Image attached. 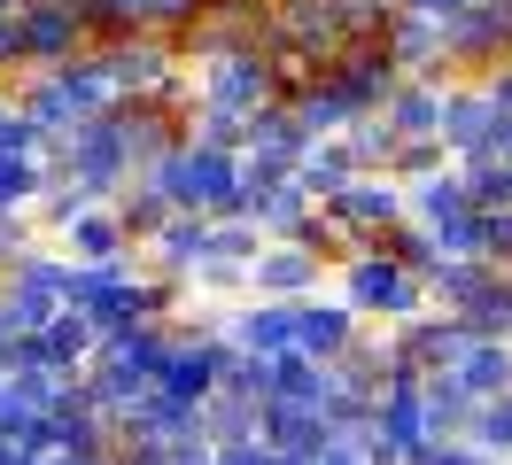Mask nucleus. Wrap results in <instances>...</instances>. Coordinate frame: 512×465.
Here are the masks:
<instances>
[{"instance_id": "nucleus-24", "label": "nucleus", "mask_w": 512, "mask_h": 465, "mask_svg": "<svg viewBox=\"0 0 512 465\" xmlns=\"http://www.w3.org/2000/svg\"><path fill=\"white\" fill-rule=\"evenodd\" d=\"M419 403H427V434L435 442H458L466 434V419H474V396H466V380L458 372H419Z\"/></svg>"}, {"instance_id": "nucleus-13", "label": "nucleus", "mask_w": 512, "mask_h": 465, "mask_svg": "<svg viewBox=\"0 0 512 465\" xmlns=\"http://www.w3.org/2000/svg\"><path fill=\"white\" fill-rule=\"evenodd\" d=\"M326 210H342L357 233H365V241H381L388 225H404V217H412V194L388 179V171H357V179L342 186V194H334Z\"/></svg>"}, {"instance_id": "nucleus-15", "label": "nucleus", "mask_w": 512, "mask_h": 465, "mask_svg": "<svg viewBox=\"0 0 512 465\" xmlns=\"http://www.w3.org/2000/svg\"><path fill=\"white\" fill-rule=\"evenodd\" d=\"M101 55L117 70V93H156L163 78L179 70V47H171L163 31H125V39H109Z\"/></svg>"}, {"instance_id": "nucleus-34", "label": "nucleus", "mask_w": 512, "mask_h": 465, "mask_svg": "<svg viewBox=\"0 0 512 465\" xmlns=\"http://www.w3.org/2000/svg\"><path fill=\"white\" fill-rule=\"evenodd\" d=\"M86 31H94V47L125 39V31H148V0H86Z\"/></svg>"}, {"instance_id": "nucleus-16", "label": "nucleus", "mask_w": 512, "mask_h": 465, "mask_svg": "<svg viewBox=\"0 0 512 465\" xmlns=\"http://www.w3.org/2000/svg\"><path fill=\"white\" fill-rule=\"evenodd\" d=\"M264 442H272L280 458H295V465H319V450L334 442V427H326L319 403H288V396H272V403H264Z\"/></svg>"}, {"instance_id": "nucleus-38", "label": "nucleus", "mask_w": 512, "mask_h": 465, "mask_svg": "<svg viewBox=\"0 0 512 465\" xmlns=\"http://www.w3.org/2000/svg\"><path fill=\"white\" fill-rule=\"evenodd\" d=\"M412 465H505V458H489V450H474V442L458 434V442H427V450H412Z\"/></svg>"}, {"instance_id": "nucleus-20", "label": "nucleus", "mask_w": 512, "mask_h": 465, "mask_svg": "<svg viewBox=\"0 0 512 465\" xmlns=\"http://www.w3.org/2000/svg\"><path fill=\"white\" fill-rule=\"evenodd\" d=\"M381 39H388V55H396L404 78H419V70H450V62H443V24H419V16H404V8H388Z\"/></svg>"}, {"instance_id": "nucleus-1", "label": "nucleus", "mask_w": 512, "mask_h": 465, "mask_svg": "<svg viewBox=\"0 0 512 465\" xmlns=\"http://www.w3.org/2000/svg\"><path fill=\"white\" fill-rule=\"evenodd\" d=\"M132 179H148L156 194H171V210L194 217H241V155L210 148V140H179L156 163H140Z\"/></svg>"}, {"instance_id": "nucleus-37", "label": "nucleus", "mask_w": 512, "mask_h": 465, "mask_svg": "<svg viewBox=\"0 0 512 465\" xmlns=\"http://www.w3.org/2000/svg\"><path fill=\"white\" fill-rule=\"evenodd\" d=\"M187 295H249V264H194Z\"/></svg>"}, {"instance_id": "nucleus-2", "label": "nucleus", "mask_w": 512, "mask_h": 465, "mask_svg": "<svg viewBox=\"0 0 512 465\" xmlns=\"http://www.w3.org/2000/svg\"><path fill=\"white\" fill-rule=\"evenodd\" d=\"M47 171H55V179H78L94 202H117V194L132 186V155H125V132H117V117L101 109V117L70 124L63 140L47 148Z\"/></svg>"}, {"instance_id": "nucleus-43", "label": "nucleus", "mask_w": 512, "mask_h": 465, "mask_svg": "<svg viewBox=\"0 0 512 465\" xmlns=\"http://www.w3.org/2000/svg\"><path fill=\"white\" fill-rule=\"evenodd\" d=\"M47 465H117V458H101V450H55Z\"/></svg>"}, {"instance_id": "nucleus-23", "label": "nucleus", "mask_w": 512, "mask_h": 465, "mask_svg": "<svg viewBox=\"0 0 512 465\" xmlns=\"http://www.w3.org/2000/svg\"><path fill=\"white\" fill-rule=\"evenodd\" d=\"M202 233H210V217H194V210H171L163 217V233L140 256H148V272H171V279H187L194 264H202Z\"/></svg>"}, {"instance_id": "nucleus-6", "label": "nucleus", "mask_w": 512, "mask_h": 465, "mask_svg": "<svg viewBox=\"0 0 512 465\" xmlns=\"http://www.w3.org/2000/svg\"><path fill=\"white\" fill-rule=\"evenodd\" d=\"M194 101H218V109H264V101H280L272 86V55L249 47V55H218V62H194Z\"/></svg>"}, {"instance_id": "nucleus-36", "label": "nucleus", "mask_w": 512, "mask_h": 465, "mask_svg": "<svg viewBox=\"0 0 512 465\" xmlns=\"http://www.w3.org/2000/svg\"><path fill=\"white\" fill-rule=\"evenodd\" d=\"M474 86L489 93V148H497V155H512V62L481 70Z\"/></svg>"}, {"instance_id": "nucleus-31", "label": "nucleus", "mask_w": 512, "mask_h": 465, "mask_svg": "<svg viewBox=\"0 0 512 465\" xmlns=\"http://www.w3.org/2000/svg\"><path fill=\"white\" fill-rule=\"evenodd\" d=\"M117 217H125V233H132V248H148L163 233V217H171V194H156L148 179H132L125 194H117Z\"/></svg>"}, {"instance_id": "nucleus-7", "label": "nucleus", "mask_w": 512, "mask_h": 465, "mask_svg": "<svg viewBox=\"0 0 512 465\" xmlns=\"http://www.w3.org/2000/svg\"><path fill=\"white\" fill-rule=\"evenodd\" d=\"M326 78L350 93V109H381L388 86H396L404 70H396V55H388L381 31H357V39H342V55L326 62Z\"/></svg>"}, {"instance_id": "nucleus-29", "label": "nucleus", "mask_w": 512, "mask_h": 465, "mask_svg": "<svg viewBox=\"0 0 512 465\" xmlns=\"http://www.w3.org/2000/svg\"><path fill=\"white\" fill-rule=\"evenodd\" d=\"M334 140H342V155H350L357 171H388V148H396V132H388V117H381V109L350 117L342 132H334Z\"/></svg>"}, {"instance_id": "nucleus-44", "label": "nucleus", "mask_w": 512, "mask_h": 465, "mask_svg": "<svg viewBox=\"0 0 512 465\" xmlns=\"http://www.w3.org/2000/svg\"><path fill=\"white\" fill-rule=\"evenodd\" d=\"M8 109H16V93H8V86H0V124H8Z\"/></svg>"}, {"instance_id": "nucleus-32", "label": "nucleus", "mask_w": 512, "mask_h": 465, "mask_svg": "<svg viewBox=\"0 0 512 465\" xmlns=\"http://www.w3.org/2000/svg\"><path fill=\"white\" fill-rule=\"evenodd\" d=\"M373 248H381V256H396V264H404V272H419V279L443 264V241H435L427 225H412V217H404V225H388V233H381Z\"/></svg>"}, {"instance_id": "nucleus-18", "label": "nucleus", "mask_w": 512, "mask_h": 465, "mask_svg": "<svg viewBox=\"0 0 512 465\" xmlns=\"http://www.w3.org/2000/svg\"><path fill=\"white\" fill-rule=\"evenodd\" d=\"M63 248L78 256V264H125V256H140L132 233H125V217H117V202L78 210V217H70V233H63Z\"/></svg>"}, {"instance_id": "nucleus-45", "label": "nucleus", "mask_w": 512, "mask_h": 465, "mask_svg": "<svg viewBox=\"0 0 512 465\" xmlns=\"http://www.w3.org/2000/svg\"><path fill=\"white\" fill-rule=\"evenodd\" d=\"M16 8H24V0H0V16H16Z\"/></svg>"}, {"instance_id": "nucleus-19", "label": "nucleus", "mask_w": 512, "mask_h": 465, "mask_svg": "<svg viewBox=\"0 0 512 465\" xmlns=\"http://www.w3.org/2000/svg\"><path fill=\"white\" fill-rule=\"evenodd\" d=\"M489 279H497V264H481V256H443V264L427 272V310H450V318H466V310L489 295Z\"/></svg>"}, {"instance_id": "nucleus-40", "label": "nucleus", "mask_w": 512, "mask_h": 465, "mask_svg": "<svg viewBox=\"0 0 512 465\" xmlns=\"http://www.w3.org/2000/svg\"><path fill=\"white\" fill-rule=\"evenodd\" d=\"M272 458H280L272 442H233V450H218L210 465H272Z\"/></svg>"}, {"instance_id": "nucleus-25", "label": "nucleus", "mask_w": 512, "mask_h": 465, "mask_svg": "<svg viewBox=\"0 0 512 465\" xmlns=\"http://www.w3.org/2000/svg\"><path fill=\"white\" fill-rule=\"evenodd\" d=\"M288 109H295V124H303L311 140H334V132H342L350 117H365V109H350V93L334 86L326 70H319V78H311L303 93H288Z\"/></svg>"}, {"instance_id": "nucleus-27", "label": "nucleus", "mask_w": 512, "mask_h": 465, "mask_svg": "<svg viewBox=\"0 0 512 465\" xmlns=\"http://www.w3.org/2000/svg\"><path fill=\"white\" fill-rule=\"evenodd\" d=\"M350 179H357V163L342 155V140H311V148H303V163H295V186H303L311 202H334Z\"/></svg>"}, {"instance_id": "nucleus-39", "label": "nucleus", "mask_w": 512, "mask_h": 465, "mask_svg": "<svg viewBox=\"0 0 512 465\" xmlns=\"http://www.w3.org/2000/svg\"><path fill=\"white\" fill-rule=\"evenodd\" d=\"M388 8H404V16H419V24H443L450 31V16H458L466 0H388Z\"/></svg>"}, {"instance_id": "nucleus-9", "label": "nucleus", "mask_w": 512, "mask_h": 465, "mask_svg": "<svg viewBox=\"0 0 512 465\" xmlns=\"http://www.w3.org/2000/svg\"><path fill=\"white\" fill-rule=\"evenodd\" d=\"M16 16H24V39H32V70L70 62V55L94 47V31H86V8H78V0H24Z\"/></svg>"}, {"instance_id": "nucleus-35", "label": "nucleus", "mask_w": 512, "mask_h": 465, "mask_svg": "<svg viewBox=\"0 0 512 465\" xmlns=\"http://www.w3.org/2000/svg\"><path fill=\"white\" fill-rule=\"evenodd\" d=\"M443 163H450L443 140H396V148H388V179H396V186H419V179H435Z\"/></svg>"}, {"instance_id": "nucleus-26", "label": "nucleus", "mask_w": 512, "mask_h": 465, "mask_svg": "<svg viewBox=\"0 0 512 465\" xmlns=\"http://www.w3.org/2000/svg\"><path fill=\"white\" fill-rule=\"evenodd\" d=\"M450 372L466 380V396H474V403L505 396V388H512V341H489V334H474V341H466V357H458Z\"/></svg>"}, {"instance_id": "nucleus-17", "label": "nucleus", "mask_w": 512, "mask_h": 465, "mask_svg": "<svg viewBox=\"0 0 512 465\" xmlns=\"http://www.w3.org/2000/svg\"><path fill=\"white\" fill-rule=\"evenodd\" d=\"M443 78H427V70H419V78H396V86H388V101H381V117H388V132H396V140H435V132H443Z\"/></svg>"}, {"instance_id": "nucleus-33", "label": "nucleus", "mask_w": 512, "mask_h": 465, "mask_svg": "<svg viewBox=\"0 0 512 465\" xmlns=\"http://www.w3.org/2000/svg\"><path fill=\"white\" fill-rule=\"evenodd\" d=\"M466 442L512 465V388H505V396H489V403H474V419H466Z\"/></svg>"}, {"instance_id": "nucleus-21", "label": "nucleus", "mask_w": 512, "mask_h": 465, "mask_svg": "<svg viewBox=\"0 0 512 465\" xmlns=\"http://www.w3.org/2000/svg\"><path fill=\"white\" fill-rule=\"evenodd\" d=\"M435 140L450 148V163H458V155H474V148H489V93L458 78V86L443 93V132H435Z\"/></svg>"}, {"instance_id": "nucleus-14", "label": "nucleus", "mask_w": 512, "mask_h": 465, "mask_svg": "<svg viewBox=\"0 0 512 465\" xmlns=\"http://www.w3.org/2000/svg\"><path fill=\"white\" fill-rule=\"evenodd\" d=\"M225 341H233L241 357H288L295 349V303L249 295L241 310H225Z\"/></svg>"}, {"instance_id": "nucleus-10", "label": "nucleus", "mask_w": 512, "mask_h": 465, "mask_svg": "<svg viewBox=\"0 0 512 465\" xmlns=\"http://www.w3.org/2000/svg\"><path fill=\"white\" fill-rule=\"evenodd\" d=\"M357 334H365V318H357L342 295H303V303H295V357L334 365V357H342Z\"/></svg>"}, {"instance_id": "nucleus-11", "label": "nucleus", "mask_w": 512, "mask_h": 465, "mask_svg": "<svg viewBox=\"0 0 512 465\" xmlns=\"http://www.w3.org/2000/svg\"><path fill=\"white\" fill-rule=\"evenodd\" d=\"M326 264L311 256L303 241H264L249 264V295H272V303H303V295H319Z\"/></svg>"}, {"instance_id": "nucleus-28", "label": "nucleus", "mask_w": 512, "mask_h": 465, "mask_svg": "<svg viewBox=\"0 0 512 465\" xmlns=\"http://www.w3.org/2000/svg\"><path fill=\"white\" fill-rule=\"evenodd\" d=\"M295 241L311 248V256H319L326 272H342V264H350L357 248H365V233H357V225H350V217H342V210H326V202H319V210H311V225H303Z\"/></svg>"}, {"instance_id": "nucleus-46", "label": "nucleus", "mask_w": 512, "mask_h": 465, "mask_svg": "<svg viewBox=\"0 0 512 465\" xmlns=\"http://www.w3.org/2000/svg\"><path fill=\"white\" fill-rule=\"evenodd\" d=\"M357 8H388V0H357Z\"/></svg>"}, {"instance_id": "nucleus-48", "label": "nucleus", "mask_w": 512, "mask_h": 465, "mask_svg": "<svg viewBox=\"0 0 512 465\" xmlns=\"http://www.w3.org/2000/svg\"><path fill=\"white\" fill-rule=\"evenodd\" d=\"M272 465H295V458H272Z\"/></svg>"}, {"instance_id": "nucleus-22", "label": "nucleus", "mask_w": 512, "mask_h": 465, "mask_svg": "<svg viewBox=\"0 0 512 465\" xmlns=\"http://www.w3.org/2000/svg\"><path fill=\"white\" fill-rule=\"evenodd\" d=\"M202 434H210V450L264 442V403H256V396H233V388H210V396H202Z\"/></svg>"}, {"instance_id": "nucleus-4", "label": "nucleus", "mask_w": 512, "mask_h": 465, "mask_svg": "<svg viewBox=\"0 0 512 465\" xmlns=\"http://www.w3.org/2000/svg\"><path fill=\"white\" fill-rule=\"evenodd\" d=\"M443 62L450 78H481V70L512 62V0H466L443 31Z\"/></svg>"}, {"instance_id": "nucleus-47", "label": "nucleus", "mask_w": 512, "mask_h": 465, "mask_svg": "<svg viewBox=\"0 0 512 465\" xmlns=\"http://www.w3.org/2000/svg\"><path fill=\"white\" fill-rule=\"evenodd\" d=\"M24 465H47V458H24Z\"/></svg>"}, {"instance_id": "nucleus-41", "label": "nucleus", "mask_w": 512, "mask_h": 465, "mask_svg": "<svg viewBox=\"0 0 512 465\" xmlns=\"http://www.w3.org/2000/svg\"><path fill=\"white\" fill-rule=\"evenodd\" d=\"M16 349H24V326H16L8 303H0V365H16Z\"/></svg>"}, {"instance_id": "nucleus-12", "label": "nucleus", "mask_w": 512, "mask_h": 465, "mask_svg": "<svg viewBox=\"0 0 512 465\" xmlns=\"http://www.w3.org/2000/svg\"><path fill=\"white\" fill-rule=\"evenodd\" d=\"M0 287H8V295H24V303H39V310H63L70 287H78V256H70V248L32 241L8 272H0Z\"/></svg>"}, {"instance_id": "nucleus-42", "label": "nucleus", "mask_w": 512, "mask_h": 465, "mask_svg": "<svg viewBox=\"0 0 512 465\" xmlns=\"http://www.w3.org/2000/svg\"><path fill=\"white\" fill-rule=\"evenodd\" d=\"M319 465H373V458H365V450H342V442H326Z\"/></svg>"}, {"instance_id": "nucleus-5", "label": "nucleus", "mask_w": 512, "mask_h": 465, "mask_svg": "<svg viewBox=\"0 0 512 465\" xmlns=\"http://www.w3.org/2000/svg\"><path fill=\"white\" fill-rule=\"evenodd\" d=\"M303 148H311V132L295 124L288 101H264V109H249V140H241V186L288 179L295 163H303Z\"/></svg>"}, {"instance_id": "nucleus-8", "label": "nucleus", "mask_w": 512, "mask_h": 465, "mask_svg": "<svg viewBox=\"0 0 512 465\" xmlns=\"http://www.w3.org/2000/svg\"><path fill=\"white\" fill-rule=\"evenodd\" d=\"M109 117H117V132H125L132 171H140V163H156L163 148H179V140H187V117H179V109H163L156 93H117V101H109Z\"/></svg>"}, {"instance_id": "nucleus-30", "label": "nucleus", "mask_w": 512, "mask_h": 465, "mask_svg": "<svg viewBox=\"0 0 512 465\" xmlns=\"http://www.w3.org/2000/svg\"><path fill=\"white\" fill-rule=\"evenodd\" d=\"M256 217H210V233H202V264H256Z\"/></svg>"}, {"instance_id": "nucleus-3", "label": "nucleus", "mask_w": 512, "mask_h": 465, "mask_svg": "<svg viewBox=\"0 0 512 465\" xmlns=\"http://www.w3.org/2000/svg\"><path fill=\"white\" fill-rule=\"evenodd\" d=\"M342 303H350L365 326H373V318L396 326V318H419V310H427V279L404 272L396 256H381V248L365 241L350 264H342Z\"/></svg>"}]
</instances>
